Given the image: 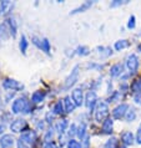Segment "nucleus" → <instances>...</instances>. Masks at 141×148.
Returning a JSON list of instances; mask_svg holds the SVG:
<instances>
[{"label":"nucleus","mask_w":141,"mask_h":148,"mask_svg":"<svg viewBox=\"0 0 141 148\" xmlns=\"http://www.w3.org/2000/svg\"><path fill=\"white\" fill-rule=\"evenodd\" d=\"M71 100L74 101L76 107H81L84 103V93L81 88H74L71 92Z\"/></svg>","instance_id":"obj_10"},{"label":"nucleus","mask_w":141,"mask_h":148,"mask_svg":"<svg viewBox=\"0 0 141 148\" xmlns=\"http://www.w3.org/2000/svg\"><path fill=\"white\" fill-rule=\"evenodd\" d=\"M120 148H127L126 146H121V147H120Z\"/></svg>","instance_id":"obj_52"},{"label":"nucleus","mask_w":141,"mask_h":148,"mask_svg":"<svg viewBox=\"0 0 141 148\" xmlns=\"http://www.w3.org/2000/svg\"><path fill=\"white\" fill-rule=\"evenodd\" d=\"M15 139L11 134H3L0 137V147L1 148H11L14 146Z\"/></svg>","instance_id":"obj_12"},{"label":"nucleus","mask_w":141,"mask_h":148,"mask_svg":"<svg viewBox=\"0 0 141 148\" xmlns=\"http://www.w3.org/2000/svg\"><path fill=\"white\" fill-rule=\"evenodd\" d=\"M121 141L124 143V146H131V145H134V134H132L131 132H129V131H126V132H124L121 134Z\"/></svg>","instance_id":"obj_19"},{"label":"nucleus","mask_w":141,"mask_h":148,"mask_svg":"<svg viewBox=\"0 0 141 148\" xmlns=\"http://www.w3.org/2000/svg\"><path fill=\"white\" fill-rule=\"evenodd\" d=\"M6 26H8V30H9L11 38H15L16 34H18V23H16V20L11 16V18H8L6 19Z\"/></svg>","instance_id":"obj_11"},{"label":"nucleus","mask_w":141,"mask_h":148,"mask_svg":"<svg viewBox=\"0 0 141 148\" xmlns=\"http://www.w3.org/2000/svg\"><path fill=\"white\" fill-rule=\"evenodd\" d=\"M101 130H102V133H105V134L113 133V130H114V120L113 118H106L101 125Z\"/></svg>","instance_id":"obj_13"},{"label":"nucleus","mask_w":141,"mask_h":148,"mask_svg":"<svg viewBox=\"0 0 141 148\" xmlns=\"http://www.w3.org/2000/svg\"><path fill=\"white\" fill-rule=\"evenodd\" d=\"M86 123L85 122H81V125L77 127V137L81 139V142H82V139H84L86 137Z\"/></svg>","instance_id":"obj_25"},{"label":"nucleus","mask_w":141,"mask_h":148,"mask_svg":"<svg viewBox=\"0 0 141 148\" xmlns=\"http://www.w3.org/2000/svg\"><path fill=\"white\" fill-rule=\"evenodd\" d=\"M79 75H80V65H75V66H74V69L71 70V72L69 73V76L65 79V82H64V90L71 88L77 82V80H79Z\"/></svg>","instance_id":"obj_2"},{"label":"nucleus","mask_w":141,"mask_h":148,"mask_svg":"<svg viewBox=\"0 0 141 148\" xmlns=\"http://www.w3.org/2000/svg\"><path fill=\"white\" fill-rule=\"evenodd\" d=\"M129 105L127 103H120L113 110V118L114 120H121L126 116L127 111H129Z\"/></svg>","instance_id":"obj_7"},{"label":"nucleus","mask_w":141,"mask_h":148,"mask_svg":"<svg viewBox=\"0 0 141 148\" xmlns=\"http://www.w3.org/2000/svg\"><path fill=\"white\" fill-rule=\"evenodd\" d=\"M140 34H141V32H140Z\"/></svg>","instance_id":"obj_55"},{"label":"nucleus","mask_w":141,"mask_h":148,"mask_svg":"<svg viewBox=\"0 0 141 148\" xmlns=\"http://www.w3.org/2000/svg\"><path fill=\"white\" fill-rule=\"evenodd\" d=\"M18 148H30L29 146H26L24 142H21L20 139H18Z\"/></svg>","instance_id":"obj_48"},{"label":"nucleus","mask_w":141,"mask_h":148,"mask_svg":"<svg viewBox=\"0 0 141 148\" xmlns=\"http://www.w3.org/2000/svg\"><path fill=\"white\" fill-rule=\"evenodd\" d=\"M68 127H69V121L68 120H60V121H57L56 122V125H55V131L59 134H63L66 130H68Z\"/></svg>","instance_id":"obj_17"},{"label":"nucleus","mask_w":141,"mask_h":148,"mask_svg":"<svg viewBox=\"0 0 141 148\" xmlns=\"http://www.w3.org/2000/svg\"><path fill=\"white\" fill-rule=\"evenodd\" d=\"M75 54L80 55V56H88L90 54V49L88 46H85V45H80L75 50Z\"/></svg>","instance_id":"obj_27"},{"label":"nucleus","mask_w":141,"mask_h":148,"mask_svg":"<svg viewBox=\"0 0 141 148\" xmlns=\"http://www.w3.org/2000/svg\"><path fill=\"white\" fill-rule=\"evenodd\" d=\"M122 73H124V65L118 62V64H115L111 66V69H110V76L111 77H119V76H121Z\"/></svg>","instance_id":"obj_14"},{"label":"nucleus","mask_w":141,"mask_h":148,"mask_svg":"<svg viewBox=\"0 0 141 148\" xmlns=\"http://www.w3.org/2000/svg\"><path fill=\"white\" fill-rule=\"evenodd\" d=\"M0 100H1V98H0Z\"/></svg>","instance_id":"obj_54"},{"label":"nucleus","mask_w":141,"mask_h":148,"mask_svg":"<svg viewBox=\"0 0 141 148\" xmlns=\"http://www.w3.org/2000/svg\"><path fill=\"white\" fill-rule=\"evenodd\" d=\"M10 32L8 30L6 24H0V41H5L9 38Z\"/></svg>","instance_id":"obj_20"},{"label":"nucleus","mask_w":141,"mask_h":148,"mask_svg":"<svg viewBox=\"0 0 141 148\" xmlns=\"http://www.w3.org/2000/svg\"><path fill=\"white\" fill-rule=\"evenodd\" d=\"M136 142H138V145H141V127L139 128L138 133H136Z\"/></svg>","instance_id":"obj_45"},{"label":"nucleus","mask_w":141,"mask_h":148,"mask_svg":"<svg viewBox=\"0 0 141 148\" xmlns=\"http://www.w3.org/2000/svg\"><path fill=\"white\" fill-rule=\"evenodd\" d=\"M41 41H43V40L39 39L38 36H32V38H31V42L34 44L36 47H39V49H41Z\"/></svg>","instance_id":"obj_39"},{"label":"nucleus","mask_w":141,"mask_h":148,"mask_svg":"<svg viewBox=\"0 0 141 148\" xmlns=\"http://www.w3.org/2000/svg\"><path fill=\"white\" fill-rule=\"evenodd\" d=\"M44 127H45V122H44V120H43V121H39L38 123H36V130L41 131V130H44Z\"/></svg>","instance_id":"obj_43"},{"label":"nucleus","mask_w":141,"mask_h":148,"mask_svg":"<svg viewBox=\"0 0 141 148\" xmlns=\"http://www.w3.org/2000/svg\"><path fill=\"white\" fill-rule=\"evenodd\" d=\"M127 1H121V0H115V1H113L110 4V6L111 8H116V6H121L124 5V4H126Z\"/></svg>","instance_id":"obj_40"},{"label":"nucleus","mask_w":141,"mask_h":148,"mask_svg":"<svg viewBox=\"0 0 141 148\" xmlns=\"http://www.w3.org/2000/svg\"><path fill=\"white\" fill-rule=\"evenodd\" d=\"M131 91L134 93L141 92V80H136L131 84Z\"/></svg>","instance_id":"obj_30"},{"label":"nucleus","mask_w":141,"mask_h":148,"mask_svg":"<svg viewBox=\"0 0 141 148\" xmlns=\"http://www.w3.org/2000/svg\"><path fill=\"white\" fill-rule=\"evenodd\" d=\"M135 26H136V18H135V15H131L130 18H129V21H127V27L135 29Z\"/></svg>","instance_id":"obj_37"},{"label":"nucleus","mask_w":141,"mask_h":148,"mask_svg":"<svg viewBox=\"0 0 141 148\" xmlns=\"http://www.w3.org/2000/svg\"><path fill=\"white\" fill-rule=\"evenodd\" d=\"M109 106H107L106 102H99L96 108H95V120H96L97 122H104L106 120V118H109L107 116H109Z\"/></svg>","instance_id":"obj_1"},{"label":"nucleus","mask_w":141,"mask_h":148,"mask_svg":"<svg viewBox=\"0 0 141 148\" xmlns=\"http://www.w3.org/2000/svg\"><path fill=\"white\" fill-rule=\"evenodd\" d=\"M138 50H139V52H140V54H141V44L139 45V46H138Z\"/></svg>","instance_id":"obj_51"},{"label":"nucleus","mask_w":141,"mask_h":148,"mask_svg":"<svg viewBox=\"0 0 141 148\" xmlns=\"http://www.w3.org/2000/svg\"><path fill=\"white\" fill-rule=\"evenodd\" d=\"M63 102H64V107H65L66 112H68V113L74 112V110H75L76 106H75V103H74V101L71 100V97H70V96H65Z\"/></svg>","instance_id":"obj_18"},{"label":"nucleus","mask_w":141,"mask_h":148,"mask_svg":"<svg viewBox=\"0 0 141 148\" xmlns=\"http://www.w3.org/2000/svg\"><path fill=\"white\" fill-rule=\"evenodd\" d=\"M4 130H5V125H4V123H0V134L4 132Z\"/></svg>","instance_id":"obj_50"},{"label":"nucleus","mask_w":141,"mask_h":148,"mask_svg":"<svg viewBox=\"0 0 141 148\" xmlns=\"http://www.w3.org/2000/svg\"><path fill=\"white\" fill-rule=\"evenodd\" d=\"M28 107H29V102L26 100V97L21 96V97H18L13 102V105H11V112L14 114H18V113L25 112Z\"/></svg>","instance_id":"obj_3"},{"label":"nucleus","mask_w":141,"mask_h":148,"mask_svg":"<svg viewBox=\"0 0 141 148\" xmlns=\"http://www.w3.org/2000/svg\"><path fill=\"white\" fill-rule=\"evenodd\" d=\"M136 116H138L136 110L135 108H129L126 116H125V120H126V122H132V121L136 120Z\"/></svg>","instance_id":"obj_28"},{"label":"nucleus","mask_w":141,"mask_h":148,"mask_svg":"<svg viewBox=\"0 0 141 148\" xmlns=\"http://www.w3.org/2000/svg\"><path fill=\"white\" fill-rule=\"evenodd\" d=\"M14 95H15V92H8V95H6V97H5V102H9L10 100H11V98H13L14 97Z\"/></svg>","instance_id":"obj_47"},{"label":"nucleus","mask_w":141,"mask_h":148,"mask_svg":"<svg viewBox=\"0 0 141 148\" xmlns=\"http://www.w3.org/2000/svg\"><path fill=\"white\" fill-rule=\"evenodd\" d=\"M53 137H54V130H53V128L48 130V131H46V134H45V137H44L45 143H46V142H51Z\"/></svg>","instance_id":"obj_36"},{"label":"nucleus","mask_w":141,"mask_h":148,"mask_svg":"<svg viewBox=\"0 0 141 148\" xmlns=\"http://www.w3.org/2000/svg\"><path fill=\"white\" fill-rule=\"evenodd\" d=\"M118 147H119V141L116 137L109 138L105 145H104V148H118Z\"/></svg>","instance_id":"obj_26"},{"label":"nucleus","mask_w":141,"mask_h":148,"mask_svg":"<svg viewBox=\"0 0 141 148\" xmlns=\"http://www.w3.org/2000/svg\"><path fill=\"white\" fill-rule=\"evenodd\" d=\"M99 50V54L102 59H107L109 56L113 55V50H111V47H104V46H99L97 47Z\"/></svg>","instance_id":"obj_23"},{"label":"nucleus","mask_w":141,"mask_h":148,"mask_svg":"<svg viewBox=\"0 0 141 148\" xmlns=\"http://www.w3.org/2000/svg\"><path fill=\"white\" fill-rule=\"evenodd\" d=\"M26 128V121L24 118H16L10 123V131L14 133H20L24 132V130Z\"/></svg>","instance_id":"obj_8"},{"label":"nucleus","mask_w":141,"mask_h":148,"mask_svg":"<svg viewBox=\"0 0 141 148\" xmlns=\"http://www.w3.org/2000/svg\"><path fill=\"white\" fill-rule=\"evenodd\" d=\"M120 96H121V93H120L119 91H114L107 101L109 102H118V101H120Z\"/></svg>","instance_id":"obj_34"},{"label":"nucleus","mask_w":141,"mask_h":148,"mask_svg":"<svg viewBox=\"0 0 141 148\" xmlns=\"http://www.w3.org/2000/svg\"><path fill=\"white\" fill-rule=\"evenodd\" d=\"M28 46H29V41L26 39V36L25 35H21L20 41H19V49H20V51H21V54H26Z\"/></svg>","instance_id":"obj_21"},{"label":"nucleus","mask_w":141,"mask_h":148,"mask_svg":"<svg viewBox=\"0 0 141 148\" xmlns=\"http://www.w3.org/2000/svg\"><path fill=\"white\" fill-rule=\"evenodd\" d=\"M3 88L15 92V91H19V90H23L24 85H21L19 81H16L14 79H5L3 81Z\"/></svg>","instance_id":"obj_5"},{"label":"nucleus","mask_w":141,"mask_h":148,"mask_svg":"<svg viewBox=\"0 0 141 148\" xmlns=\"http://www.w3.org/2000/svg\"><path fill=\"white\" fill-rule=\"evenodd\" d=\"M19 139L25 143L26 146L31 147V146H34V143L36 142V133L34 132V131H29V132L23 133L21 136H20Z\"/></svg>","instance_id":"obj_9"},{"label":"nucleus","mask_w":141,"mask_h":148,"mask_svg":"<svg viewBox=\"0 0 141 148\" xmlns=\"http://www.w3.org/2000/svg\"><path fill=\"white\" fill-rule=\"evenodd\" d=\"M13 6V4L10 1H8V0H4V1H0V11H1V14H5L6 10L9 9V8Z\"/></svg>","instance_id":"obj_29"},{"label":"nucleus","mask_w":141,"mask_h":148,"mask_svg":"<svg viewBox=\"0 0 141 148\" xmlns=\"http://www.w3.org/2000/svg\"><path fill=\"white\" fill-rule=\"evenodd\" d=\"M41 50L46 54L50 52V41L48 39H43V41H41Z\"/></svg>","instance_id":"obj_31"},{"label":"nucleus","mask_w":141,"mask_h":148,"mask_svg":"<svg viewBox=\"0 0 141 148\" xmlns=\"http://www.w3.org/2000/svg\"><path fill=\"white\" fill-rule=\"evenodd\" d=\"M127 90H129V85L127 84L120 85V91H121V92H127Z\"/></svg>","instance_id":"obj_46"},{"label":"nucleus","mask_w":141,"mask_h":148,"mask_svg":"<svg viewBox=\"0 0 141 148\" xmlns=\"http://www.w3.org/2000/svg\"><path fill=\"white\" fill-rule=\"evenodd\" d=\"M85 106L89 111H94L97 106V95L95 91H90L85 96Z\"/></svg>","instance_id":"obj_6"},{"label":"nucleus","mask_w":141,"mask_h":148,"mask_svg":"<svg viewBox=\"0 0 141 148\" xmlns=\"http://www.w3.org/2000/svg\"><path fill=\"white\" fill-rule=\"evenodd\" d=\"M129 45H130V42H129L127 40L122 39V40H118V41H116L115 45H114V47H115L116 51H121V50H124V49L129 47Z\"/></svg>","instance_id":"obj_22"},{"label":"nucleus","mask_w":141,"mask_h":148,"mask_svg":"<svg viewBox=\"0 0 141 148\" xmlns=\"http://www.w3.org/2000/svg\"><path fill=\"white\" fill-rule=\"evenodd\" d=\"M125 65H126L127 70L130 71V75H134V73H136V72H138V70H139V65H140L138 55H136V54H130L126 57Z\"/></svg>","instance_id":"obj_4"},{"label":"nucleus","mask_w":141,"mask_h":148,"mask_svg":"<svg viewBox=\"0 0 141 148\" xmlns=\"http://www.w3.org/2000/svg\"><path fill=\"white\" fill-rule=\"evenodd\" d=\"M134 101H135V103L141 105V92L135 93V95H134Z\"/></svg>","instance_id":"obj_42"},{"label":"nucleus","mask_w":141,"mask_h":148,"mask_svg":"<svg viewBox=\"0 0 141 148\" xmlns=\"http://www.w3.org/2000/svg\"><path fill=\"white\" fill-rule=\"evenodd\" d=\"M68 148H82V146H81V143L79 142V141H76V139H70V141L68 142Z\"/></svg>","instance_id":"obj_33"},{"label":"nucleus","mask_w":141,"mask_h":148,"mask_svg":"<svg viewBox=\"0 0 141 148\" xmlns=\"http://www.w3.org/2000/svg\"><path fill=\"white\" fill-rule=\"evenodd\" d=\"M111 90H113V84H111V82H109V84H107V93H110Z\"/></svg>","instance_id":"obj_49"},{"label":"nucleus","mask_w":141,"mask_h":148,"mask_svg":"<svg viewBox=\"0 0 141 148\" xmlns=\"http://www.w3.org/2000/svg\"><path fill=\"white\" fill-rule=\"evenodd\" d=\"M44 148H59V146H57L54 141H51V142H46V143H45Z\"/></svg>","instance_id":"obj_41"},{"label":"nucleus","mask_w":141,"mask_h":148,"mask_svg":"<svg viewBox=\"0 0 141 148\" xmlns=\"http://www.w3.org/2000/svg\"><path fill=\"white\" fill-rule=\"evenodd\" d=\"M45 122L48 123V125H51V123L54 122V113L51 112H46V114H45Z\"/></svg>","instance_id":"obj_38"},{"label":"nucleus","mask_w":141,"mask_h":148,"mask_svg":"<svg viewBox=\"0 0 141 148\" xmlns=\"http://www.w3.org/2000/svg\"><path fill=\"white\" fill-rule=\"evenodd\" d=\"M0 14H1V11H0Z\"/></svg>","instance_id":"obj_53"},{"label":"nucleus","mask_w":141,"mask_h":148,"mask_svg":"<svg viewBox=\"0 0 141 148\" xmlns=\"http://www.w3.org/2000/svg\"><path fill=\"white\" fill-rule=\"evenodd\" d=\"M64 111H65V107H64V102L63 101H57L55 105H54V107H53V113L54 114H61V113H64Z\"/></svg>","instance_id":"obj_24"},{"label":"nucleus","mask_w":141,"mask_h":148,"mask_svg":"<svg viewBox=\"0 0 141 148\" xmlns=\"http://www.w3.org/2000/svg\"><path fill=\"white\" fill-rule=\"evenodd\" d=\"M86 67H88L89 70H102L104 65H100V64H96V62H89L88 65H86Z\"/></svg>","instance_id":"obj_35"},{"label":"nucleus","mask_w":141,"mask_h":148,"mask_svg":"<svg viewBox=\"0 0 141 148\" xmlns=\"http://www.w3.org/2000/svg\"><path fill=\"white\" fill-rule=\"evenodd\" d=\"M45 96H46V92L43 91V90H38L31 95V102L32 103H40V102L44 101Z\"/></svg>","instance_id":"obj_15"},{"label":"nucleus","mask_w":141,"mask_h":148,"mask_svg":"<svg viewBox=\"0 0 141 148\" xmlns=\"http://www.w3.org/2000/svg\"><path fill=\"white\" fill-rule=\"evenodd\" d=\"M68 136L70 137V139H71V137H74V136H77V126L75 125V123H71V126L69 127Z\"/></svg>","instance_id":"obj_32"},{"label":"nucleus","mask_w":141,"mask_h":148,"mask_svg":"<svg viewBox=\"0 0 141 148\" xmlns=\"http://www.w3.org/2000/svg\"><path fill=\"white\" fill-rule=\"evenodd\" d=\"M93 5H94V1H85V3H82L80 6L75 8V9H74L70 14H71V15H75V14H79V13H84V11L89 10Z\"/></svg>","instance_id":"obj_16"},{"label":"nucleus","mask_w":141,"mask_h":148,"mask_svg":"<svg viewBox=\"0 0 141 148\" xmlns=\"http://www.w3.org/2000/svg\"><path fill=\"white\" fill-rule=\"evenodd\" d=\"M89 139H90L89 136H86V137L82 139V143H84V148H89V145H90V141H89Z\"/></svg>","instance_id":"obj_44"}]
</instances>
